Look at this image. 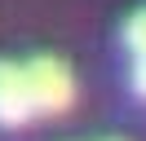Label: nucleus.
<instances>
[{
  "mask_svg": "<svg viewBox=\"0 0 146 141\" xmlns=\"http://www.w3.org/2000/svg\"><path fill=\"white\" fill-rule=\"evenodd\" d=\"M119 40H124V49L133 53V57H146V5H142V9H133V13L124 18Z\"/></svg>",
  "mask_w": 146,
  "mask_h": 141,
  "instance_id": "nucleus-3",
  "label": "nucleus"
},
{
  "mask_svg": "<svg viewBox=\"0 0 146 141\" xmlns=\"http://www.w3.org/2000/svg\"><path fill=\"white\" fill-rule=\"evenodd\" d=\"M133 93L146 97V57H133Z\"/></svg>",
  "mask_w": 146,
  "mask_h": 141,
  "instance_id": "nucleus-4",
  "label": "nucleus"
},
{
  "mask_svg": "<svg viewBox=\"0 0 146 141\" xmlns=\"http://www.w3.org/2000/svg\"><path fill=\"white\" fill-rule=\"evenodd\" d=\"M22 79H27V97H31V115L36 119H58L75 106V75L62 57L53 53H36L22 62Z\"/></svg>",
  "mask_w": 146,
  "mask_h": 141,
  "instance_id": "nucleus-1",
  "label": "nucleus"
},
{
  "mask_svg": "<svg viewBox=\"0 0 146 141\" xmlns=\"http://www.w3.org/2000/svg\"><path fill=\"white\" fill-rule=\"evenodd\" d=\"M31 97H27V79H22V62L0 57V128H22L31 123Z\"/></svg>",
  "mask_w": 146,
  "mask_h": 141,
  "instance_id": "nucleus-2",
  "label": "nucleus"
}]
</instances>
